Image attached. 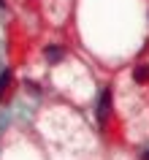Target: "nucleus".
Listing matches in <instances>:
<instances>
[{
	"instance_id": "nucleus-3",
	"label": "nucleus",
	"mask_w": 149,
	"mask_h": 160,
	"mask_svg": "<svg viewBox=\"0 0 149 160\" xmlns=\"http://www.w3.org/2000/svg\"><path fill=\"white\" fill-rule=\"evenodd\" d=\"M46 60H49V62H60V60H62V49H60V46H49V49H46Z\"/></svg>"
},
{
	"instance_id": "nucleus-4",
	"label": "nucleus",
	"mask_w": 149,
	"mask_h": 160,
	"mask_svg": "<svg viewBox=\"0 0 149 160\" xmlns=\"http://www.w3.org/2000/svg\"><path fill=\"white\" fill-rule=\"evenodd\" d=\"M11 84V71H6V73L0 76V98H3V90Z\"/></svg>"
},
{
	"instance_id": "nucleus-5",
	"label": "nucleus",
	"mask_w": 149,
	"mask_h": 160,
	"mask_svg": "<svg viewBox=\"0 0 149 160\" xmlns=\"http://www.w3.org/2000/svg\"><path fill=\"white\" fill-rule=\"evenodd\" d=\"M144 160H149V152H147V155H144Z\"/></svg>"
},
{
	"instance_id": "nucleus-1",
	"label": "nucleus",
	"mask_w": 149,
	"mask_h": 160,
	"mask_svg": "<svg viewBox=\"0 0 149 160\" xmlns=\"http://www.w3.org/2000/svg\"><path fill=\"white\" fill-rule=\"evenodd\" d=\"M108 109H111V92H103V98H100V106H98V119L100 122H106L108 119Z\"/></svg>"
},
{
	"instance_id": "nucleus-2",
	"label": "nucleus",
	"mask_w": 149,
	"mask_h": 160,
	"mask_svg": "<svg viewBox=\"0 0 149 160\" xmlns=\"http://www.w3.org/2000/svg\"><path fill=\"white\" fill-rule=\"evenodd\" d=\"M133 79H136V82H149V65L133 68Z\"/></svg>"
}]
</instances>
